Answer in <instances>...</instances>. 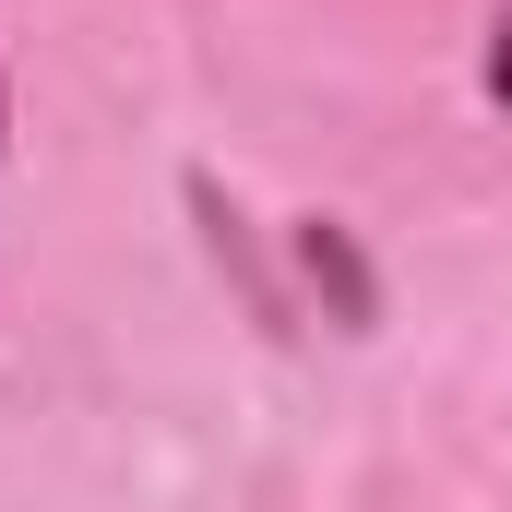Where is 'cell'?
Listing matches in <instances>:
<instances>
[{
	"mask_svg": "<svg viewBox=\"0 0 512 512\" xmlns=\"http://www.w3.org/2000/svg\"><path fill=\"white\" fill-rule=\"evenodd\" d=\"M298 274L322 286L334 334H370V322H382V286H370V262H358V239H346L334 215H310V227H298Z\"/></svg>",
	"mask_w": 512,
	"mask_h": 512,
	"instance_id": "obj_1",
	"label": "cell"
},
{
	"mask_svg": "<svg viewBox=\"0 0 512 512\" xmlns=\"http://www.w3.org/2000/svg\"><path fill=\"white\" fill-rule=\"evenodd\" d=\"M477 84H489V108H512V0L489 12V60H477Z\"/></svg>",
	"mask_w": 512,
	"mask_h": 512,
	"instance_id": "obj_2",
	"label": "cell"
},
{
	"mask_svg": "<svg viewBox=\"0 0 512 512\" xmlns=\"http://www.w3.org/2000/svg\"><path fill=\"white\" fill-rule=\"evenodd\" d=\"M0 155H12V84H0Z\"/></svg>",
	"mask_w": 512,
	"mask_h": 512,
	"instance_id": "obj_3",
	"label": "cell"
}]
</instances>
